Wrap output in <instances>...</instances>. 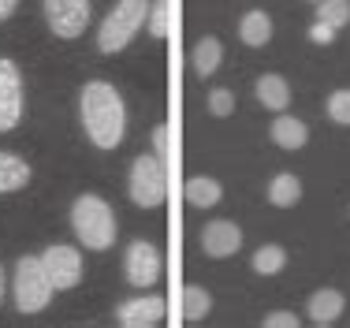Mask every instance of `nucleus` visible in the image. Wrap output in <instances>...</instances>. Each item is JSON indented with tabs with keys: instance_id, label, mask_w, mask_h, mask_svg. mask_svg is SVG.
Returning <instances> with one entry per match:
<instances>
[{
	"instance_id": "b1692460",
	"label": "nucleus",
	"mask_w": 350,
	"mask_h": 328,
	"mask_svg": "<svg viewBox=\"0 0 350 328\" xmlns=\"http://www.w3.org/2000/svg\"><path fill=\"white\" fill-rule=\"evenodd\" d=\"M328 116L336 123H343V127H350V90H336L328 97Z\"/></svg>"
},
{
	"instance_id": "4468645a",
	"label": "nucleus",
	"mask_w": 350,
	"mask_h": 328,
	"mask_svg": "<svg viewBox=\"0 0 350 328\" xmlns=\"http://www.w3.org/2000/svg\"><path fill=\"white\" fill-rule=\"evenodd\" d=\"M257 101H261L265 108H272V112H283V108L291 105V86L283 75H261L257 79Z\"/></svg>"
},
{
	"instance_id": "c756f323",
	"label": "nucleus",
	"mask_w": 350,
	"mask_h": 328,
	"mask_svg": "<svg viewBox=\"0 0 350 328\" xmlns=\"http://www.w3.org/2000/svg\"><path fill=\"white\" fill-rule=\"evenodd\" d=\"M0 295H4V273H0Z\"/></svg>"
},
{
	"instance_id": "aec40b11",
	"label": "nucleus",
	"mask_w": 350,
	"mask_h": 328,
	"mask_svg": "<svg viewBox=\"0 0 350 328\" xmlns=\"http://www.w3.org/2000/svg\"><path fill=\"white\" fill-rule=\"evenodd\" d=\"M209 310H213V295L205 288H198V283L183 288V317H187V321H202Z\"/></svg>"
},
{
	"instance_id": "6ab92c4d",
	"label": "nucleus",
	"mask_w": 350,
	"mask_h": 328,
	"mask_svg": "<svg viewBox=\"0 0 350 328\" xmlns=\"http://www.w3.org/2000/svg\"><path fill=\"white\" fill-rule=\"evenodd\" d=\"M220 56H224V45L216 38H205L194 45V53H190V64H194L198 75H213L216 67H220Z\"/></svg>"
},
{
	"instance_id": "f8f14e48",
	"label": "nucleus",
	"mask_w": 350,
	"mask_h": 328,
	"mask_svg": "<svg viewBox=\"0 0 350 328\" xmlns=\"http://www.w3.org/2000/svg\"><path fill=\"white\" fill-rule=\"evenodd\" d=\"M272 142H276L280 149H287V153H295V149H302L306 142H310V127H306L302 120H295V116H280V120H272Z\"/></svg>"
},
{
	"instance_id": "7ed1b4c3",
	"label": "nucleus",
	"mask_w": 350,
	"mask_h": 328,
	"mask_svg": "<svg viewBox=\"0 0 350 328\" xmlns=\"http://www.w3.org/2000/svg\"><path fill=\"white\" fill-rule=\"evenodd\" d=\"M146 19H149V0H116V8L105 15L101 30H97V49L108 56L127 49Z\"/></svg>"
},
{
	"instance_id": "7c9ffc66",
	"label": "nucleus",
	"mask_w": 350,
	"mask_h": 328,
	"mask_svg": "<svg viewBox=\"0 0 350 328\" xmlns=\"http://www.w3.org/2000/svg\"><path fill=\"white\" fill-rule=\"evenodd\" d=\"M310 4H321V0H310Z\"/></svg>"
},
{
	"instance_id": "5701e85b",
	"label": "nucleus",
	"mask_w": 350,
	"mask_h": 328,
	"mask_svg": "<svg viewBox=\"0 0 350 328\" xmlns=\"http://www.w3.org/2000/svg\"><path fill=\"white\" fill-rule=\"evenodd\" d=\"M168 19H172V4L168 0H149V34L153 38H168Z\"/></svg>"
},
{
	"instance_id": "9b49d317",
	"label": "nucleus",
	"mask_w": 350,
	"mask_h": 328,
	"mask_svg": "<svg viewBox=\"0 0 350 328\" xmlns=\"http://www.w3.org/2000/svg\"><path fill=\"white\" fill-rule=\"evenodd\" d=\"M202 247L209 257H231L243 247V231L231 220H213V224H205V231H202Z\"/></svg>"
},
{
	"instance_id": "412c9836",
	"label": "nucleus",
	"mask_w": 350,
	"mask_h": 328,
	"mask_svg": "<svg viewBox=\"0 0 350 328\" xmlns=\"http://www.w3.org/2000/svg\"><path fill=\"white\" fill-rule=\"evenodd\" d=\"M283 265H287V250L283 247H261L254 254V262H250V268H254L257 276H276Z\"/></svg>"
},
{
	"instance_id": "c85d7f7f",
	"label": "nucleus",
	"mask_w": 350,
	"mask_h": 328,
	"mask_svg": "<svg viewBox=\"0 0 350 328\" xmlns=\"http://www.w3.org/2000/svg\"><path fill=\"white\" fill-rule=\"evenodd\" d=\"M15 8H19V0H0V23H4L8 15L15 12Z\"/></svg>"
},
{
	"instance_id": "f03ea898",
	"label": "nucleus",
	"mask_w": 350,
	"mask_h": 328,
	"mask_svg": "<svg viewBox=\"0 0 350 328\" xmlns=\"http://www.w3.org/2000/svg\"><path fill=\"white\" fill-rule=\"evenodd\" d=\"M71 231L86 250H108L116 242V213L105 198L82 194L71 205Z\"/></svg>"
},
{
	"instance_id": "6e6552de",
	"label": "nucleus",
	"mask_w": 350,
	"mask_h": 328,
	"mask_svg": "<svg viewBox=\"0 0 350 328\" xmlns=\"http://www.w3.org/2000/svg\"><path fill=\"white\" fill-rule=\"evenodd\" d=\"M23 120V75L12 60L0 56V134Z\"/></svg>"
},
{
	"instance_id": "0eeeda50",
	"label": "nucleus",
	"mask_w": 350,
	"mask_h": 328,
	"mask_svg": "<svg viewBox=\"0 0 350 328\" xmlns=\"http://www.w3.org/2000/svg\"><path fill=\"white\" fill-rule=\"evenodd\" d=\"M45 23L64 41L79 38L90 23V0H45Z\"/></svg>"
},
{
	"instance_id": "9d476101",
	"label": "nucleus",
	"mask_w": 350,
	"mask_h": 328,
	"mask_svg": "<svg viewBox=\"0 0 350 328\" xmlns=\"http://www.w3.org/2000/svg\"><path fill=\"white\" fill-rule=\"evenodd\" d=\"M164 299L161 295H146V299H127L116 306V321L123 328H146V325H157L164 321Z\"/></svg>"
},
{
	"instance_id": "a211bd4d",
	"label": "nucleus",
	"mask_w": 350,
	"mask_h": 328,
	"mask_svg": "<svg viewBox=\"0 0 350 328\" xmlns=\"http://www.w3.org/2000/svg\"><path fill=\"white\" fill-rule=\"evenodd\" d=\"M298 198H302V183H298V175H291V172H280L276 179L269 183V201H272V205L287 209V205H295Z\"/></svg>"
},
{
	"instance_id": "dca6fc26",
	"label": "nucleus",
	"mask_w": 350,
	"mask_h": 328,
	"mask_svg": "<svg viewBox=\"0 0 350 328\" xmlns=\"http://www.w3.org/2000/svg\"><path fill=\"white\" fill-rule=\"evenodd\" d=\"M239 38H243V45H265V41L272 38V19L265 12H246L243 23H239Z\"/></svg>"
},
{
	"instance_id": "ddd939ff",
	"label": "nucleus",
	"mask_w": 350,
	"mask_h": 328,
	"mask_svg": "<svg viewBox=\"0 0 350 328\" xmlns=\"http://www.w3.org/2000/svg\"><path fill=\"white\" fill-rule=\"evenodd\" d=\"M343 306H347V299L339 295L336 288H324V291H317V295L310 299V321L313 325H332V321H339V314H343Z\"/></svg>"
},
{
	"instance_id": "f257e3e1",
	"label": "nucleus",
	"mask_w": 350,
	"mask_h": 328,
	"mask_svg": "<svg viewBox=\"0 0 350 328\" xmlns=\"http://www.w3.org/2000/svg\"><path fill=\"white\" fill-rule=\"evenodd\" d=\"M82 127L97 149H116L127 134V108L112 82H86L82 90Z\"/></svg>"
},
{
	"instance_id": "a878e982",
	"label": "nucleus",
	"mask_w": 350,
	"mask_h": 328,
	"mask_svg": "<svg viewBox=\"0 0 350 328\" xmlns=\"http://www.w3.org/2000/svg\"><path fill=\"white\" fill-rule=\"evenodd\" d=\"M310 41H313V45H332V41H336V27H328V23L317 19L310 27Z\"/></svg>"
},
{
	"instance_id": "39448f33",
	"label": "nucleus",
	"mask_w": 350,
	"mask_h": 328,
	"mask_svg": "<svg viewBox=\"0 0 350 328\" xmlns=\"http://www.w3.org/2000/svg\"><path fill=\"white\" fill-rule=\"evenodd\" d=\"M131 201L142 209H157L168 194V175H164V161L157 153H142L131 164V179H127Z\"/></svg>"
},
{
	"instance_id": "bb28decb",
	"label": "nucleus",
	"mask_w": 350,
	"mask_h": 328,
	"mask_svg": "<svg viewBox=\"0 0 350 328\" xmlns=\"http://www.w3.org/2000/svg\"><path fill=\"white\" fill-rule=\"evenodd\" d=\"M265 328H298V317L287 314V310H276V314L265 317Z\"/></svg>"
},
{
	"instance_id": "2eb2a0df",
	"label": "nucleus",
	"mask_w": 350,
	"mask_h": 328,
	"mask_svg": "<svg viewBox=\"0 0 350 328\" xmlns=\"http://www.w3.org/2000/svg\"><path fill=\"white\" fill-rule=\"evenodd\" d=\"M30 183V164L15 153H0V194L23 190Z\"/></svg>"
},
{
	"instance_id": "393cba45",
	"label": "nucleus",
	"mask_w": 350,
	"mask_h": 328,
	"mask_svg": "<svg viewBox=\"0 0 350 328\" xmlns=\"http://www.w3.org/2000/svg\"><path fill=\"white\" fill-rule=\"evenodd\" d=\"M209 112L220 116V120H224V116H231V112H235V94H231V90H213V94H209Z\"/></svg>"
},
{
	"instance_id": "4be33fe9",
	"label": "nucleus",
	"mask_w": 350,
	"mask_h": 328,
	"mask_svg": "<svg viewBox=\"0 0 350 328\" xmlns=\"http://www.w3.org/2000/svg\"><path fill=\"white\" fill-rule=\"evenodd\" d=\"M317 19L328 23V27H347L350 23V0H321L317 4Z\"/></svg>"
},
{
	"instance_id": "1a4fd4ad",
	"label": "nucleus",
	"mask_w": 350,
	"mask_h": 328,
	"mask_svg": "<svg viewBox=\"0 0 350 328\" xmlns=\"http://www.w3.org/2000/svg\"><path fill=\"white\" fill-rule=\"evenodd\" d=\"M41 265H45V273H49L56 291H68L82 280V257L75 247H49L41 254Z\"/></svg>"
},
{
	"instance_id": "423d86ee",
	"label": "nucleus",
	"mask_w": 350,
	"mask_h": 328,
	"mask_svg": "<svg viewBox=\"0 0 350 328\" xmlns=\"http://www.w3.org/2000/svg\"><path fill=\"white\" fill-rule=\"evenodd\" d=\"M123 268H127L131 288H153V283L161 280V268H164L161 250L146 239H135L127 247V254H123Z\"/></svg>"
},
{
	"instance_id": "20e7f679",
	"label": "nucleus",
	"mask_w": 350,
	"mask_h": 328,
	"mask_svg": "<svg viewBox=\"0 0 350 328\" xmlns=\"http://www.w3.org/2000/svg\"><path fill=\"white\" fill-rule=\"evenodd\" d=\"M15 306H19V314H41V310L49 306V299H53V280H49L45 265H41V257H19V265H15Z\"/></svg>"
},
{
	"instance_id": "cd10ccee",
	"label": "nucleus",
	"mask_w": 350,
	"mask_h": 328,
	"mask_svg": "<svg viewBox=\"0 0 350 328\" xmlns=\"http://www.w3.org/2000/svg\"><path fill=\"white\" fill-rule=\"evenodd\" d=\"M153 153L161 157V161L168 157V127H164V123H161V127H153Z\"/></svg>"
},
{
	"instance_id": "f3484780",
	"label": "nucleus",
	"mask_w": 350,
	"mask_h": 328,
	"mask_svg": "<svg viewBox=\"0 0 350 328\" xmlns=\"http://www.w3.org/2000/svg\"><path fill=\"white\" fill-rule=\"evenodd\" d=\"M220 183L209 179V175H194V179H187V201L198 209H213L216 201H220Z\"/></svg>"
}]
</instances>
